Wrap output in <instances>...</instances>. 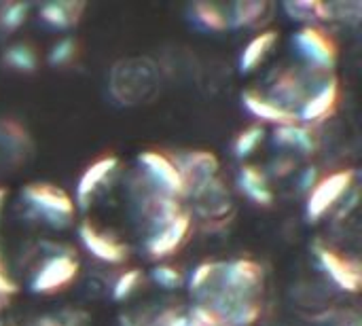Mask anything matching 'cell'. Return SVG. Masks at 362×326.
I'll list each match as a JSON object with an SVG mask.
<instances>
[{"label":"cell","mask_w":362,"mask_h":326,"mask_svg":"<svg viewBox=\"0 0 362 326\" xmlns=\"http://www.w3.org/2000/svg\"><path fill=\"white\" fill-rule=\"evenodd\" d=\"M6 195H8V193H6V189H2V187H0V210H2V206H4Z\"/></svg>","instance_id":"d590c367"},{"label":"cell","mask_w":362,"mask_h":326,"mask_svg":"<svg viewBox=\"0 0 362 326\" xmlns=\"http://www.w3.org/2000/svg\"><path fill=\"white\" fill-rule=\"evenodd\" d=\"M76 233H78V240L83 244V248L100 263L104 265H123L127 263V257H129V250L127 246L106 233L104 229H100L98 225H93L91 221H81L78 227H76Z\"/></svg>","instance_id":"9a60e30c"},{"label":"cell","mask_w":362,"mask_h":326,"mask_svg":"<svg viewBox=\"0 0 362 326\" xmlns=\"http://www.w3.org/2000/svg\"><path fill=\"white\" fill-rule=\"evenodd\" d=\"M187 199L193 208L191 216H197L206 223H225L233 214V197L221 176L191 193Z\"/></svg>","instance_id":"4fadbf2b"},{"label":"cell","mask_w":362,"mask_h":326,"mask_svg":"<svg viewBox=\"0 0 362 326\" xmlns=\"http://www.w3.org/2000/svg\"><path fill=\"white\" fill-rule=\"evenodd\" d=\"M0 59L8 70L19 72V74H32V72L38 70V64H40L38 51L30 42H11V45H6Z\"/></svg>","instance_id":"603a6c76"},{"label":"cell","mask_w":362,"mask_h":326,"mask_svg":"<svg viewBox=\"0 0 362 326\" xmlns=\"http://www.w3.org/2000/svg\"><path fill=\"white\" fill-rule=\"evenodd\" d=\"M138 172L155 187L159 189L161 193L170 195V197H176V199H185V182H182V176L180 172L176 170L170 153L165 151H142L138 157Z\"/></svg>","instance_id":"7c38bea8"},{"label":"cell","mask_w":362,"mask_h":326,"mask_svg":"<svg viewBox=\"0 0 362 326\" xmlns=\"http://www.w3.org/2000/svg\"><path fill=\"white\" fill-rule=\"evenodd\" d=\"M191 231H193V216L189 210H185L170 223L146 233L142 240V248L148 255V259H153L157 263L168 261L189 242Z\"/></svg>","instance_id":"8fae6325"},{"label":"cell","mask_w":362,"mask_h":326,"mask_svg":"<svg viewBox=\"0 0 362 326\" xmlns=\"http://www.w3.org/2000/svg\"><path fill=\"white\" fill-rule=\"evenodd\" d=\"M4 301H6V299H2V297H0V312H2V308H4Z\"/></svg>","instance_id":"8d00e7d4"},{"label":"cell","mask_w":362,"mask_h":326,"mask_svg":"<svg viewBox=\"0 0 362 326\" xmlns=\"http://www.w3.org/2000/svg\"><path fill=\"white\" fill-rule=\"evenodd\" d=\"M242 106L261 125L272 123L274 127H278V125H286V123H297L295 115H291L284 108H280L276 102H272L263 91H259L255 87L242 91Z\"/></svg>","instance_id":"d6986e66"},{"label":"cell","mask_w":362,"mask_h":326,"mask_svg":"<svg viewBox=\"0 0 362 326\" xmlns=\"http://www.w3.org/2000/svg\"><path fill=\"white\" fill-rule=\"evenodd\" d=\"M191 19L208 32H225L229 30L227 6L214 2H195L191 4Z\"/></svg>","instance_id":"d4e9b609"},{"label":"cell","mask_w":362,"mask_h":326,"mask_svg":"<svg viewBox=\"0 0 362 326\" xmlns=\"http://www.w3.org/2000/svg\"><path fill=\"white\" fill-rule=\"evenodd\" d=\"M310 248H312L316 265L335 289H339L341 293H350V295H356L361 291L362 269L356 259L339 252L337 248H333L320 238L314 240Z\"/></svg>","instance_id":"8992f818"},{"label":"cell","mask_w":362,"mask_h":326,"mask_svg":"<svg viewBox=\"0 0 362 326\" xmlns=\"http://www.w3.org/2000/svg\"><path fill=\"white\" fill-rule=\"evenodd\" d=\"M272 142L286 155H301V157H312L318 151V136L314 127L303 125V123H286L278 125L272 132Z\"/></svg>","instance_id":"e0dca14e"},{"label":"cell","mask_w":362,"mask_h":326,"mask_svg":"<svg viewBox=\"0 0 362 326\" xmlns=\"http://www.w3.org/2000/svg\"><path fill=\"white\" fill-rule=\"evenodd\" d=\"M341 98V85L335 74H318L312 81V87L297 112V121L303 125H318L327 119H331L339 106Z\"/></svg>","instance_id":"ba28073f"},{"label":"cell","mask_w":362,"mask_h":326,"mask_svg":"<svg viewBox=\"0 0 362 326\" xmlns=\"http://www.w3.org/2000/svg\"><path fill=\"white\" fill-rule=\"evenodd\" d=\"M76 55H78V40L74 36L66 34V36L57 38L49 47V51H47V64L51 68H66V66H70L76 59Z\"/></svg>","instance_id":"f546056e"},{"label":"cell","mask_w":362,"mask_h":326,"mask_svg":"<svg viewBox=\"0 0 362 326\" xmlns=\"http://www.w3.org/2000/svg\"><path fill=\"white\" fill-rule=\"evenodd\" d=\"M17 293H19V284L11 278V274H8V269L4 265V259L0 255V297L8 299V297H13Z\"/></svg>","instance_id":"836d02e7"},{"label":"cell","mask_w":362,"mask_h":326,"mask_svg":"<svg viewBox=\"0 0 362 326\" xmlns=\"http://www.w3.org/2000/svg\"><path fill=\"white\" fill-rule=\"evenodd\" d=\"M163 72L151 55H127L112 62L106 85L108 95L117 106L136 108L159 98L163 87Z\"/></svg>","instance_id":"7a4b0ae2"},{"label":"cell","mask_w":362,"mask_h":326,"mask_svg":"<svg viewBox=\"0 0 362 326\" xmlns=\"http://www.w3.org/2000/svg\"><path fill=\"white\" fill-rule=\"evenodd\" d=\"M320 72H312L308 68H284L278 70L272 78V85L267 87V91H263L272 102H276L280 108H284L286 112L295 115L299 112L312 81L318 76Z\"/></svg>","instance_id":"9c48e42d"},{"label":"cell","mask_w":362,"mask_h":326,"mask_svg":"<svg viewBox=\"0 0 362 326\" xmlns=\"http://www.w3.org/2000/svg\"><path fill=\"white\" fill-rule=\"evenodd\" d=\"M265 136H267V132H265V125H261V123H252V125L240 129L231 142L233 157L240 161H246L248 157H252L257 153V149L263 144Z\"/></svg>","instance_id":"484cf974"},{"label":"cell","mask_w":362,"mask_h":326,"mask_svg":"<svg viewBox=\"0 0 362 326\" xmlns=\"http://www.w3.org/2000/svg\"><path fill=\"white\" fill-rule=\"evenodd\" d=\"M282 11L301 25H320L322 21H329V8L322 0H288L282 4Z\"/></svg>","instance_id":"cb8c5ba5"},{"label":"cell","mask_w":362,"mask_h":326,"mask_svg":"<svg viewBox=\"0 0 362 326\" xmlns=\"http://www.w3.org/2000/svg\"><path fill=\"white\" fill-rule=\"evenodd\" d=\"M30 11L28 2H0V36L17 32L28 21Z\"/></svg>","instance_id":"83f0119b"},{"label":"cell","mask_w":362,"mask_h":326,"mask_svg":"<svg viewBox=\"0 0 362 326\" xmlns=\"http://www.w3.org/2000/svg\"><path fill=\"white\" fill-rule=\"evenodd\" d=\"M78 272H81V263L70 250L49 252L30 276V282H28L30 293L40 295V297L57 295L74 284V280L78 278Z\"/></svg>","instance_id":"277c9868"},{"label":"cell","mask_w":362,"mask_h":326,"mask_svg":"<svg viewBox=\"0 0 362 326\" xmlns=\"http://www.w3.org/2000/svg\"><path fill=\"white\" fill-rule=\"evenodd\" d=\"M229 30H265V23L272 19V4L261 0H244L227 4Z\"/></svg>","instance_id":"7402d4cb"},{"label":"cell","mask_w":362,"mask_h":326,"mask_svg":"<svg viewBox=\"0 0 362 326\" xmlns=\"http://www.w3.org/2000/svg\"><path fill=\"white\" fill-rule=\"evenodd\" d=\"M119 165H121V159L117 155H102L95 161H91L76 180V189L72 197L74 204L78 208H89L95 195L117 176Z\"/></svg>","instance_id":"2e32d148"},{"label":"cell","mask_w":362,"mask_h":326,"mask_svg":"<svg viewBox=\"0 0 362 326\" xmlns=\"http://www.w3.org/2000/svg\"><path fill=\"white\" fill-rule=\"evenodd\" d=\"M87 11V4L81 0H57V2H45L38 6V19L57 32H68L76 28Z\"/></svg>","instance_id":"ffe728a7"},{"label":"cell","mask_w":362,"mask_h":326,"mask_svg":"<svg viewBox=\"0 0 362 326\" xmlns=\"http://www.w3.org/2000/svg\"><path fill=\"white\" fill-rule=\"evenodd\" d=\"M354 185H356V170L352 168H344L318 178L314 189L305 195V219L310 223L322 221L339 206V202Z\"/></svg>","instance_id":"52a82bcc"},{"label":"cell","mask_w":362,"mask_h":326,"mask_svg":"<svg viewBox=\"0 0 362 326\" xmlns=\"http://www.w3.org/2000/svg\"><path fill=\"white\" fill-rule=\"evenodd\" d=\"M293 47L303 59V68L320 74H333L339 57V47L322 25H301L293 34Z\"/></svg>","instance_id":"5b68a950"},{"label":"cell","mask_w":362,"mask_h":326,"mask_svg":"<svg viewBox=\"0 0 362 326\" xmlns=\"http://www.w3.org/2000/svg\"><path fill=\"white\" fill-rule=\"evenodd\" d=\"M176 170L182 176L185 182V199L195 193L197 189L206 187L214 178L221 176V161L212 151L206 149H189V151H176L170 153Z\"/></svg>","instance_id":"30bf717a"},{"label":"cell","mask_w":362,"mask_h":326,"mask_svg":"<svg viewBox=\"0 0 362 326\" xmlns=\"http://www.w3.org/2000/svg\"><path fill=\"white\" fill-rule=\"evenodd\" d=\"M144 284V274H142V269H138V267H127V269H123V272H119L117 274V278L112 280V284H110V299L115 301V303H125V301H129L138 291H140V286Z\"/></svg>","instance_id":"4316f807"},{"label":"cell","mask_w":362,"mask_h":326,"mask_svg":"<svg viewBox=\"0 0 362 326\" xmlns=\"http://www.w3.org/2000/svg\"><path fill=\"white\" fill-rule=\"evenodd\" d=\"M195 303L208 299H263L265 269L250 257L202 261L187 278Z\"/></svg>","instance_id":"6da1fadb"},{"label":"cell","mask_w":362,"mask_h":326,"mask_svg":"<svg viewBox=\"0 0 362 326\" xmlns=\"http://www.w3.org/2000/svg\"><path fill=\"white\" fill-rule=\"evenodd\" d=\"M21 202L34 219L51 229H68L76 219L74 199L51 182H28L21 189Z\"/></svg>","instance_id":"3957f363"},{"label":"cell","mask_w":362,"mask_h":326,"mask_svg":"<svg viewBox=\"0 0 362 326\" xmlns=\"http://www.w3.org/2000/svg\"><path fill=\"white\" fill-rule=\"evenodd\" d=\"M34 155V140L17 119H0V172H15Z\"/></svg>","instance_id":"5bb4252c"},{"label":"cell","mask_w":362,"mask_h":326,"mask_svg":"<svg viewBox=\"0 0 362 326\" xmlns=\"http://www.w3.org/2000/svg\"><path fill=\"white\" fill-rule=\"evenodd\" d=\"M148 278L155 286L163 289V291H178L187 284V276L180 267L168 263V261H161L157 263L151 272H148Z\"/></svg>","instance_id":"f1b7e54d"},{"label":"cell","mask_w":362,"mask_h":326,"mask_svg":"<svg viewBox=\"0 0 362 326\" xmlns=\"http://www.w3.org/2000/svg\"><path fill=\"white\" fill-rule=\"evenodd\" d=\"M329 8V21H339L344 25L356 28L362 19V4L358 0H339V2H327Z\"/></svg>","instance_id":"4dcf8cb0"},{"label":"cell","mask_w":362,"mask_h":326,"mask_svg":"<svg viewBox=\"0 0 362 326\" xmlns=\"http://www.w3.org/2000/svg\"><path fill=\"white\" fill-rule=\"evenodd\" d=\"M240 193L259 208H272L276 204V193L272 189L269 176L263 168L255 163H244L235 176Z\"/></svg>","instance_id":"ac0fdd59"},{"label":"cell","mask_w":362,"mask_h":326,"mask_svg":"<svg viewBox=\"0 0 362 326\" xmlns=\"http://www.w3.org/2000/svg\"><path fill=\"white\" fill-rule=\"evenodd\" d=\"M280 40V34L278 30H272V28H265L261 32H257L244 47H242V53H240V59H238V68L242 74H250L255 70H259V66L265 64V59L272 55V51L276 49Z\"/></svg>","instance_id":"44dd1931"},{"label":"cell","mask_w":362,"mask_h":326,"mask_svg":"<svg viewBox=\"0 0 362 326\" xmlns=\"http://www.w3.org/2000/svg\"><path fill=\"white\" fill-rule=\"evenodd\" d=\"M318 170L316 168H305L299 176H297V187H299V193H303V195H308L312 189H314V185L318 182Z\"/></svg>","instance_id":"e575fe53"},{"label":"cell","mask_w":362,"mask_h":326,"mask_svg":"<svg viewBox=\"0 0 362 326\" xmlns=\"http://www.w3.org/2000/svg\"><path fill=\"white\" fill-rule=\"evenodd\" d=\"M34 326H89V318L81 310H64L55 316H45Z\"/></svg>","instance_id":"1f68e13d"},{"label":"cell","mask_w":362,"mask_h":326,"mask_svg":"<svg viewBox=\"0 0 362 326\" xmlns=\"http://www.w3.org/2000/svg\"><path fill=\"white\" fill-rule=\"evenodd\" d=\"M0 326H2V325H0Z\"/></svg>","instance_id":"74e56055"},{"label":"cell","mask_w":362,"mask_h":326,"mask_svg":"<svg viewBox=\"0 0 362 326\" xmlns=\"http://www.w3.org/2000/svg\"><path fill=\"white\" fill-rule=\"evenodd\" d=\"M295 168H297L295 157H293V155H286V153H280V155L272 161L267 176H274V178H286V176L295 174Z\"/></svg>","instance_id":"d6a6232c"}]
</instances>
